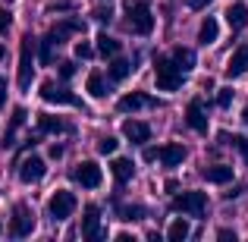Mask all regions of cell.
Instances as JSON below:
<instances>
[{
    "label": "cell",
    "instance_id": "obj_1",
    "mask_svg": "<svg viewBox=\"0 0 248 242\" xmlns=\"http://www.w3.org/2000/svg\"><path fill=\"white\" fill-rule=\"evenodd\" d=\"M123 10H126V25L135 35H151L154 32V10L145 6L141 0H123Z\"/></svg>",
    "mask_w": 248,
    "mask_h": 242
},
{
    "label": "cell",
    "instance_id": "obj_2",
    "mask_svg": "<svg viewBox=\"0 0 248 242\" xmlns=\"http://www.w3.org/2000/svg\"><path fill=\"white\" fill-rule=\"evenodd\" d=\"M173 211L201 217V214L207 211V195L204 192H179V195H173Z\"/></svg>",
    "mask_w": 248,
    "mask_h": 242
},
{
    "label": "cell",
    "instance_id": "obj_3",
    "mask_svg": "<svg viewBox=\"0 0 248 242\" xmlns=\"http://www.w3.org/2000/svg\"><path fill=\"white\" fill-rule=\"evenodd\" d=\"M179 85H182V69L176 66L173 60L157 57V88L160 91H176Z\"/></svg>",
    "mask_w": 248,
    "mask_h": 242
},
{
    "label": "cell",
    "instance_id": "obj_4",
    "mask_svg": "<svg viewBox=\"0 0 248 242\" xmlns=\"http://www.w3.org/2000/svg\"><path fill=\"white\" fill-rule=\"evenodd\" d=\"M47 211H50V217H54V220L73 217V211H76V195L66 192V189L54 192V195H50V201H47Z\"/></svg>",
    "mask_w": 248,
    "mask_h": 242
},
{
    "label": "cell",
    "instance_id": "obj_5",
    "mask_svg": "<svg viewBox=\"0 0 248 242\" xmlns=\"http://www.w3.org/2000/svg\"><path fill=\"white\" fill-rule=\"evenodd\" d=\"M31 230H35V217H31L29 208H16L10 217V236L13 239H22V236H31Z\"/></svg>",
    "mask_w": 248,
    "mask_h": 242
},
{
    "label": "cell",
    "instance_id": "obj_6",
    "mask_svg": "<svg viewBox=\"0 0 248 242\" xmlns=\"http://www.w3.org/2000/svg\"><path fill=\"white\" fill-rule=\"evenodd\" d=\"M38 97L47 101V104H69V107H79V97L69 95V91H63V88H57L54 82H44L41 88H38Z\"/></svg>",
    "mask_w": 248,
    "mask_h": 242
},
{
    "label": "cell",
    "instance_id": "obj_7",
    "mask_svg": "<svg viewBox=\"0 0 248 242\" xmlns=\"http://www.w3.org/2000/svg\"><path fill=\"white\" fill-rule=\"evenodd\" d=\"M101 179H104V173H101V167H97L94 161H82L79 167H76V182L85 189H97L101 186Z\"/></svg>",
    "mask_w": 248,
    "mask_h": 242
},
{
    "label": "cell",
    "instance_id": "obj_8",
    "mask_svg": "<svg viewBox=\"0 0 248 242\" xmlns=\"http://www.w3.org/2000/svg\"><path fill=\"white\" fill-rule=\"evenodd\" d=\"M44 161L38 158V154H29V158H25L22 163H16V173H19V179L22 182H38L44 176Z\"/></svg>",
    "mask_w": 248,
    "mask_h": 242
},
{
    "label": "cell",
    "instance_id": "obj_9",
    "mask_svg": "<svg viewBox=\"0 0 248 242\" xmlns=\"http://www.w3.org/2000/svg\"><path fill=\"white\" fill-rule=\"evenodd\" d=\"M31 48H35V38H25L22 41V57H19V73H16V79H19V88H29L31 85Z\"/></svg>",
    "mask_w": 248,
    "mask_h": 242
},
{
    "label": "cell",
    "instance_id": "obj_10",
    "mask_svg": "<svg viewBox=\"0 0 248 242\" xmlns=\"http://www.w3.org/2000/svg\"><path fill=\"white\" fill-rule=\"evenodd\" d=\"M123 135H126V142H132V145H145L148 139H151V126L141 120H126L123 123Z\"/></svg>",
    "mask_w": 248,
    "mask_h": 242
},
{
    "label": "cell",
    "instance_id": "obj_11",
    "mask_svg": "<svg viewBox=\"0 0 248 242\" xmlns=\"http://www.w3.org/2000/svg\"><path fill=\"white\" fill-rule=\"evenodd\" d=\"M97 233H101V211L88 205L82 211V239H97Z\"/></svg>",
    "mask_w": 248,
    "mask_h": 242
},
{
    "label": "cell",
    "instance_id": "obj_12",
    "mask_svg": "<svg viewBox=\"0 0 248 242\" xmlns=\"http://www.w3.org/2000/svg\"><path fill=\"white\" fill-rule=\"evenodd\" d=\"M186 123H188V129H195L198 135L207 132V120H204V110H201V101H192L186 107Z\"/></svg>",
    "mask_w": 248,
    "mask_h": 242
},
{
    "label": "cell",
    "instance_id": "obj_13",
    "mask_svg": "<svg viewBox=\"0 0 248 242\" xmlns=\"http://www.w3.org/2000/svg\"><path fill=\"white\" fill-rule=\"evenodd\" d=\"M145 104H154V97H148L145 91H132V95H123L116 107H120L123 113H132V110H141Z\"/></svg>",
    "mask_w": 248,
    "mask_h": 242
},
{
    "label": "cell",
    "instance_id": "obj_14",
    "mask_svg": "<svg viewBox=\"0 0 248 242\" xmlns=\"http://www.w3.org/2000/svg\"><path fill=\"white\" fill-rule=\"evenodd\" d=\"M248 73V44H242V48H236V54L230 57V66H226V76L230 79H236V76Z\"/></svg>",
    "mask_w": 248,
    "mask_h": 242
},
{
    "label": "cell",
    "instance_id": "obj_15",
    "mask_svg": "<svg viewBox=\"0 0 248 242\" xmlns=\"http://www.w3.org/2000/svg\"><path fill=\"white\" fill-rule=\"evenodd\" d=\"M157 161L164 167H179L186 161V148L182 145H167V148H157Z\"/></svg>",
    "mask_w": 248,
    "mask_h": 242
},
{
    "label": "cell",
    "instance_id": "obj_16",
    "mask_svg": "<svg viewBox=\"0 0 248 242\" xmlns=\"http://www.w3.org/2000/svg\"><path fill=\"white\" fill-rule=\"evenodd\" d=\"M79 29H82V22H69V19H63V22H57L54 29L47 32V38H50L54 44H63L69 35H73V32H79Z\"/></svg>",
    "mask_w": 248,
    "mask_h": 242
},
{
    "label": "cell",
    "instance_id": "obj_17",
    "mask_svg": "<svg viewBox=\"0 0 248 242\" xmlns=\"http://www.w3.org/2000/svg\"><path fill=\"white\" fill-rule=\"evenodd\" d=\"M110 173L116 176V182H129L135 176V163L129 158H116L113 163H110Z\"/></svg>",
    "mask_w": 248,
    "mask_h": 242
},
{
    "label": "cell",
    "instance_id": "obj_18",
    "mask_svg": "<svg viewBox=\"0 0 248 242\" xmlns=\"http://www.w3.org/2000/svg\"><path fill=\"white\" fill-rule=\"evenodd\" d=\"M226 22H230L232 32H239V29L248 22V6H245V3H232L230 10H226Z\"/></svg>",
    "mask_w": 248,
    "mask_h": 242
},
{
    "label": "cell",
    "instance_id": "obj_19",
    "mask_svg": "<svg viewBox=\"0 0 248 242\" xmlns=\"http://www.w3.org/2000/svg\"><path fill=\"white\" fill-rule=\"evenodd\" d=\"M85 88H88L91 97H107V82H104V76L97 73H88V82H85Z\"/></svg>",
    "mask_w": 248,
    "mask_h": 242
},
{
    "label": "cell",
    "instance_id": "obj_20",
    "mask_svg": "<svg viewBox=\"0 0 248 242\" xmlns=\"http://www.w3.org/2000/svg\"><path fill=\"white\" fill-rule=\"evenodd\" d=\"M97 54L107 57V60L116 57V54H120V41H116L113 35H97Z\"/></svg>",
    "mask_w": 248,
    "mask_h": 242
},
{
    "label": "cell",
    "instance_id": "obj_21",
    "mask_svg": "<svg viewBox=\"0 0 248 242\" xmlns=\"http://www.w3.org/2000/svg\"><path fill=\"white\" fill-rule=\"evenodd\" d=\"M107 73H110V79H113V82H123V79H129L132 66H129V60H123V57H120V60L110 57V69H107Z\"/></svg>",
    "mask_w": 248,
    "mask_h": 242
},
{
    "label": "cell",
    "instance_id": "obj_22",
    "mask_svg": "<svg viewBox=\"0 0 248 242\" xmlns=\"http://www.w3.org/2000/svg\"><path fill=\"white\" fill-rule=\"evenodd\" d=\"M25 120H29V113H25L22 107H16V110H13V120H10V129H6V135H3V148H10V145H13V135H16V129L22 126Z\"/></svg>",
    "mask_w": 248,
    "mask_h": 242
},
{
    "label": "cell",
    "instance_id": "obj_23",
    "mask_svg": "<svg viewBox=\"0 0 248 242\" xmlns=\"http://www.w3.org/2000/svg\"><path fill=\"white\" fill-rule=\"evenodd\" d=\"M204 176L211 182H230L232 179V167H226V163H211V167L204 170Z\"/></svg>",
    "mask_w": 248,
    "mask_h": 242
},
{
    "label": "cell",
    "instance_id": "obj_24",
    "mask_svg": "<svg viewBox=\"0 0 248 242\" xmlns=\"http://www.w3.org/2000/svg\"><path fill=\"white\" fill-rule=\"evenodd\" d=\"M173 63L186 73V69H195V50H188V48H176L173 50Z\"/></svg>",
    "mask_w": 248,
    "mask_h": 242
},
{
    "label": "cell",
    "instance_id": "obj_25",
    "mask_svg": "<svg viewBox=\"0 0 248 242\" xmlns=\"http://www.w3.org/2000/svg\"><path fill=\"white\" fill-rule=\"evenodd\" d=\"M38 129H41V132H66L69 126L60 116H41V120H38Z\"/></svg>",
    "mask_w": 248,
    "mask_h": 242
},
{
    "label": "cell",
    "instance_id": "obj_26",
    "mask_svg": "<svg viewBox=\"0 0 248 242\" xmlns=\"http://www.w3.org/2000/svg\"><path fill=\"white\" fill-rule=\"evenodd\" d=\"M198 41L201 44H214V41H217V22H214V19H204V22H201Z\"/></svg>",
    "mask_w": 248,
    "mask_h": 242
},
{
    "label": "cell",
    "instance_id": "obj_27",
    "mask_svg": "<svg viewBox=\"0 0 248 242\" xmlns=\"http://www.w3.org/2000/svg\"><path fill=\"white\" fill-rule=\"evenodd\" d=\"M167 236H170V242H182V239H186L188 236V220H173V224H170V233H167Z\"/></svg>",
    "mask_w": 248,
    "mask_h": 242
},
{
    "label": "cell",
    "instance_id": "obj_28",
    "mask_svg": "<svg viewBox=\"0 0 248 242\" xmlns=\"http://www.w3.org/2000/svg\"><path fill=\"white\" fill-rule=\"evenodd\" d=\"M120 217L123 220H141L145 217V208L141 205H126V208H120Z\"/></svg>",
    "mask_w": 248,
    "mask_h": 242
},
{
    "label": "cell",
    "instance_id": "obj_29",
    "mask_svg": "<svg viewBox=\"0 0 248 242\" xmlns=\"http://www.w3.org/2000/svg\"><path fill=\"white\" fill-rule=\"evenodd\" d=\"M54 48H57V44L50 41V38H44V41H41V54H38V57H41V63H50V60H54Z\"/></svg>",
    "mask_w": 248,
    "mask_h": 242
},
{
    "label": "cell",
    "instance_id": "obj_30",
    "mask_svg": "<svg viewBox=\"0 0 248 242\" xmlns=\"http://www.w3.org/2000/svg\"><path fill=\"white\" fill-rule=\"evenodd\" d=\"M97 148H101V151H104V154H113V151H116V148H120V142H116V139H113V135H104V139H101V142H97Z\"/></svg>",
    "mask_w": 248,
    "mask_h": 242
},
{
    "label": "cell",
    "instance_id": "obj_31",
    "mask_svg": "<svg viewBox=\"0 0 248 242\" xmlns=\"http://www.w3.org/2000/svg\"><path fill=\"white\" fill-rule=\"evenodd\" d=\"M230 142L239 148V154H242V158H245V163H248V139H245V135H232Z\"/></svg>",
    "mask_w": 248,
    "mask_h": 242
},
{
    "label": "cell",
    "instance_id": "obj_32",
    "mask_svg": "<svg viewBox=\"0 0 248 242\" xmlns=\"http://www.w3.org/2000/svg\"><path fill=\"white\" fill-rule=\"evenodd\" d=\"M10 25H13L10 10H3V6H0V35H6V32H10Z\"/></svg>",
    "mask_w": 248,
    "mask_h": 242
},
{
    "label": "cell",
    "instance_id": "obj_33",
    "mask_svg": "<svg viewBox=\"0 0 248 242\" xmlns=\"http://www.w3.org/2000/svg\"><path fill=\"white\" fill-rule=\"evenodd\" d=\"M76 76V63L73 60H63L60 63V79H73Z\"/></svg>",
    "mask_w": 248,
    "mask_h": 242
},
{
    "label": "cell",
    "instance_id": "obj_34",
    "mask_svg": "<svg viewBox=\"0 0 248 242\" xmlns=\"http://www.w3.org/2000/svg\"><path fill=\"white\" fill-rule=\"evenodd\" d=\"M91 54H94V50H91L88 41H79V44H76V57H79V60H88Z\"/></svg>",
    "mask_w": 248,
    "mask_h": 242
},
{
    "label": "cell",
    "instance_id": "obj_35",
    "mask_svg": "<svg viewBox=\"0 0 248 242\" xmlns=\"http://www.w3.org/2000/svg\"><path fill=\"white\" fill-rule=\"evenodd\" d=\"M217 104H220V107H230V104H232V88H220Z\"/></svg>",
    "mask_w": 248,
    "mask_h": 242
},
{
    "label": "cell",
    "instance_id": "obj_36",
    "mask_svg": "<svg viewBox=\"0 0 248 242\" xmlns=\"http://www.w3.org/2000/svg\"><path fill=\"white\" fill-rule=\"evenodd\" d=\"M94 19H97V22H110V10H107V6L94 10Z\"/></svg>",
    "mask_w": 248,
    "mask_h": 242
},
{
    "label": "cell",
    "instance_id": "obj_37",
    "mask_svg": "<svg viewBox=\"0 0 248 242\" xmlns=\"http://www.w3.org/2000/svg\"><path fill=\"white\" fill-rule=\"evenodd\" d=\"M207 3H211V0H186V6H188V10H204Z\"/></svg>",
    "mask_w": 248,
    "mask_h": 242
},
{
    "label": "cell",
    "instance_id": "obj_38",
    "mask_svg": "<svg viewBox=\"0 0 248 242\" xmlns=\"http://www.w3.org/2000/svg\"><path fill=\"white\" fill-rule=\"evenodd\" d=\"M145 161H157V148H145Z\"/></svg>",
    "mask_w": 248,
    "mask_h": 242
},
{
    "label": "cell",
    "instance_id": "obj_39",
    "mask_svg": "<svg viewBox=\"0 0 248 242\" xmlns=\"http://www.w3.org/2000/svg\"><path fill=\"white\" fill-rule=\"evenodd\" d=\"M3 101H6V82L0 79V107H3Z\"/></svg>",
    "mask_w": 248,
    "mask_h": 242
},
{
    "label": "cell",
    "instance_id": "obj_40",
    "mask_svg": "<svg viewBox=\"0 0 248 242\" xmlns=\"http://www.w3.org/2000/svg\"><path fill=\"white\" fill-rule=\"evenodd\" d=\"M50 158H63V145H54V148H50Z\"/></svg>",
    "mask_w": 248,
    "mask_h": 242
},
{
    "label": "cell",
    "instance_id": "obj_41",
    "mask_svg": "<svg viewBox=\"0 0 248 242\" xmlns=\"http://www.w3.org/2000/svg\"><path fill=\"white\" fill-rule=\"evenodd\" d=\"M135 236H132V233H120V236H116V242H132Z\"/></svg>",
    "mask_w": 248,
    "mask_h": 242
},
{
    "label": "cell",
    "instance_id": "obj_42",
    "mask_svg": "<svg viewBox=\"0 0 248 242\" xmlns=\"http://www.w3.org/2000/svg\"><path fill=\"white\" fill-rule=\"evenodd\" d=\"M0 60H6V48H0Z\"/></svg>",
    "mask_w": 248,
    "mask_h": 242
},
{
    "label": "cell",
    "instance_id": "obj_43",
    "mask_svg": "<svg viewBox=\"0 0 248 242\" xmlns=\"http://www.w3.org/2000/svg\"><path fill=\"white\" fill-rule=\"evenodd\" d=\"M242 120H245V123H248V110H245V116H242Z\"/></svg>",
    "mask_w": 248,
    "mask_h": 242
}]
</instances>
